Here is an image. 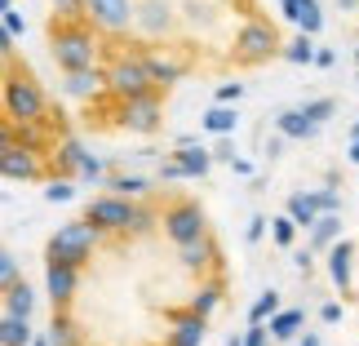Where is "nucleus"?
<instances>
[{
  "instance_id": "14",
  "label": "nucleus",
  "mask_w": 359,
  "mask_h": 346,
  "mask_svg": "<svg viewBox=\"0 0 359 346\" xmlns=\"http://www.w3.org/2000/svg\"><path fill=\"white\" fill-rule=\"evenodd\" d=\"M306 235H311L306 244L315 248V253H328V248L341 240V213H320V222H315Z\"/></svg>"
},
{
  "instance_id": "5",
  "label": "nucleus",
  "mask_w": 359,
  "mask_h": 346,
  "mask_svg": "<svg viewBox=\"0 0 359 346\" xmlns=\"http://www.w3.org/2000/svg\"><path fill=\"white\" fill-rule=\"evenodd\" d=\"M222 244H217V235L209 231L204 240H191V244H177V267L191 271V275H217L222 271Z\"/></svg>"
},
{
  "instance_id": "6",
  "label": "nucleus",
  "mask_w": 359,
  "mask_h": 346,
  "mask_svg": "<svg viewBox=\"0 0 359 346\" xmlns=\"http://www.w3.org/2000/svg\"><path fill=\"white\" fill-rule=\"evenodd\" d=\"M0 173L9 182H49V164L40 156H32L27 147H13V142L0 147Z\"/></svg>"
},
{
  "instance_id": "31",
  "label": "nucleus",
  "mask_w": 359,
  "mask_h": 346,
  "mask_svg": "<svg viewBox=\"0 0 359 346\" xmlns=\"http://www.w3.org/2000/svg\"><path fill=\"white\" fill-rule=\"evenodd\" d=\"M351 160L359 164V138H355V142H351Z\"/></svg>"
},
{
  "instance_id": "4",
  "label": "nucleus",
  "mask_w": 359,
  "mask_h": 346,
  "mask_svg": "<svg viewBox=\"0 0 359 346\" xmlns=\"http://www.w3.org/2000/svg\"><path fill=\"white\" fill-rule=\"evenodd\" d=\"M85 222H93L102 235H129L133 218H137V200L133 196H116V191H102L85 204Z\"/></svg>"
},
{
  "instance_id": "10",
  "label": "nucleus",
  "mask_w": 359,
  "mask_h": 346,
  "mask_svg": "<svg viewBox=\"0 0 359 346\" xmlns=\"http://www.w3.org/2000/svg\"><path fill=\"white\" fill-rule=\"evenodd\" d=\"M222 298H226V271H217V275H209V280H204V284L196 288V293H187L182 307L209 320V315H213L217 307H222Z\"/></svg>"
},
{
  "instance_id": "7",
  "label": "nucleus",
  "mask_w": 359,
  "mask_h": 346,
  "mask_svg": "<svg viewBox=\"0 0 359 346\" xmlns=\"http://www.w3.org/2000/svg\"><path fill=\"white\" fill-rule=\"evenodd\" d=\"M324 267H328V280H333V288L341 293V302H359V293H355V240H341L324 253Z\"/></svg>"
},
{
  "instance_id": "11",
  "label": "nucleus",
  "mask_w": 359,
  "mask_h": 346,
  "mask_svg": "<svg viewBox=\"0 0 359 346\" xmlns=\"http://www.w3.org/2000/svg\"><path fill=\"white\" fill-rule=\"evenodd\" d=\"M266 324H271L275 342H297V338H302V328H306V311H302V307H280Z\"/></svg>"
},
{
  "instance_id": "2",
  "label": "nucleus",
  "mask_w": 359,
  "mask_h": 346,
  "mask_svg": "<svg viewBox=\"0 0 359 346\" xmlns=\"http://www.w3.org/2000/svg\"><path fill=\"white\" fill-rule=\"evenodd\" d=\"M98 244H102V231L93 227V222H85V218H72V222H62L45 240V262L85 271L89 262H93V253H98Z\"/></svg>"
},
{
  "instance_id": "13",
  "label": "nucleus",
  "mask_w": 359,
  "mask_h": 346,
  "mask_svg": "<svg viewBox=\"0 0 359 346\" xmlns=\"http://www.w3.org/2000/svg\"><path fill=\"white\" fill-rule=\"evenodd\" d=\"M284 213L293 218L302 231H311L315 222H320V204H315V191H293V196H288V204H284Z\"/></svg>"
},
{
  "instance_id": "27",
  "label": "nucleus",
  "mask_w": 359,
  "mask_h": 346,
  "mask_svg": "<svg viewBox=\"0 0 359 346\" xmlns=\"http://www.w3.org/2000/svg\"><path fill=\"white\" fill-rule=\"evenodd\" d=\"M320 320L324 324H341V320H346V307H341V302H324V307H320Z\"/></svg>"
},
{
  "instance_id": "8",
  "label": "nucleus",
  "mask_w": 359,
  "mask_h": 346,
  "mask_svg": "<svg viewBox=\"0 0 359 346\" xmlns=\"http://www.w3.org/2000/svg\"><path fill=\"white\" fill-rule=\"evenodd\" d=\"M164 320H169V333H164L160 346H204V338H209V320L187 307H169Z\"/></svg>"
},
{
  "instance_id": "29",
  "label": "nucleus",
  "mask_w": 359,
  "mask_h": 346,
  "mask_svg": "<svg viewBox=\"0 0 359 346\" xmlns=\"http://www.w3.org/2000/svg\"><path fill=\"white\" fill-rule=\"evenodd\" d=\"M32 346H53V338H49V333H36V342H32Z\"/></svg>"
},
{
  "instance_id": "22",
  "label": "nucleus",
  "mask_w": 359,
  "mask_h": 346,
  "mask_svg": "<svg viewBox=\"0 0 359 346\" xmlns=\"http://www.w3.org/2000/svg\"><path fill=\"white\" fill-rule=\"evenodd\" d=\"M204 129H209V133H231V129H236V112H226V107H213V112L204 116Z\"/></svg>"
},
{
  "instance_id": "21",
  "label": "nucleus",
  "mask_w": 359,
  "mask_h": 346,
  "mask_svg": "<svg viewBox=\"0 0 359 346\" xmlns=\"http://www.w3.org/2000/svg\"><path fill=\"white\" fill-rule=\"evenodd\" d=\"M45 200H49V204L76 200V182H72V178H53V182H45Z\"/></svg>"
},
{
  "instance_id": "25",
  "label": "nucleus",
  "mask_w": 359,
  "mask_h": 346,
  "mask_svg": "<svg viewBox=\"0 0 359 346\" xmlns=\"http://www.w3.org/2000/svg\"><path fill=\"white\" fill-rule=\"evenodd\" d=\"M315 204H320V213H341V196L333 187H324V191H315Z\"/></svg>"
},
{
  "instance_id": "9",
  "label": "nucleus",
  "mask_w": 359,
  "mask_h": 346,
  "mask_svg": "<svg viewBox=\"0 0 359 346\" xmlns=\"http://www.w3.org/2000/svg\"><path fill=\"white\" fill-rule=\"evenodd\" d=\"M76 293H80V267L45 262V298H49V307H67V311H72Z\"/></svg>"
},
{
  "instance_id": "23",
  "label": "nucleus",
  "mask_w": 359,
  "mask_h": 346,
  "mask_svg": "<svg viewBox=\"0 0 359 346\" xmlns=\"http://www.w3.org/2000/svg\"><path fill=\"white\" fill-rule=\"evenodd\" d=\"M13 280H22V267H18V253L5 248V253H0V288H9Z\"/></svg>"
},
{
  "instance_id": "33",
  "label": "nucleus",
  "mask_w": 359,
  "mask_h": 346,
  "mask_svg": "<svg viewBox=\"0 0 359 346\" xmlns=\"http://www.w3.org/2000/svg\"><path fill=\"white\" fill-rule=\"evenodd\" d=\"M9 5H13V0H5V9H9Z\"/></svg>"
},
{
  "instance_id": "32",
  "label": "nucleus",
  "mask_w": 359,
  "mask_h": 346,
  "mask_svg": "<svg viewBox=\"0 0 359 346\" xmlns=\"http://www.w3.org/2000/svg\"><path fill=\"white\" fill-rule=\"evenodd\" d=\"M355 138H359V120H355V124H351V142H355Z\"/></svg>"
},
{
  "instance_id": "1",
  "label": "nucleus",
  "mask_w": 359,
  "mask_h": 346,
  "mask_svg": "<svg viewBox=\"0 0 359 346\" xmlns=\"http://www.w3.org/2000/svg\"><path fill=\"white\" fill-rule=\"evenodd\" d=\"M40 36L58 76L98 72V98L76 107L89 133H116L129 102L169 107L191 80L262 72L293 40L262 0H49Z\"/></svg>"
},
{
  "instance_id": "3",
  "label": "nucleus",
  "mask_w": 359,
  "mask_h": 346,
  "mask_svg": "<svg viewBox=\"0 0 359 346\" xmlns=\"http://www.w3.org/2000/svg\"><path fill=\"white\" fill-rule=\"evenodd\" d=\"M164 235L177 244H191V240H204L209 235V213H204L200 200L191 196H164Z\"/></svg>"
},
{
  "instance_id": "28",
  "label": "nucleus",
  "mask_w": 359,
  "mask_h": 346,
  "mask_svg": "<svg viewBox=\"0 0 359 346\" xmlns=\"http://www.w3.org/2000/svg\"><path fill=\"white\" fill-rule=\"evenodd\" d=\"M297 346H324V342H320V333H302Z\"/></svg>"
},
{
  "instance_id": "15",
  "label": "nucleus",
  "mask_w": 359,
  "mask_h": 346,
  "mask_svg": "<svg viewBox=\"0 0 359 346\" xmlns=\"http://www.w3.org/2000/svg\"><path fill=\"white\" fill-rule=\"evenodd\" d=\"M173 160L182 164V173H187V182H196V178H204L213 169V156L204 147H196V142H187V147H177L173 151Z\"/></svg>"
},
{
  "instance_id": "17",
  "label": "nucleus",
  "mask_w": 359,
  "mask_h": 346,
  "mask_svg": "<svg viewBox=\"0 0 359 346\" xmlns=\"http://www.w3.org/2000/svg\"><path fill=\"white\" fill-rule=\"evenodd\" d=\"M5 311L27 315V320H32V311H36V288L27 284V280H13V284L5 288Z\"/></svg>"
},
{
  "instance_id": "24",
  "label": "nucleus",
  "mask_w": 359,
  "mask_h": 346,
  "mask_svg": "<svg viewBox=\"0 0 359 346\" xmlns=\"http://www.w3.org/2000/svg\"><path fill=\"white\" fill-rule=\"evenodd\" d=\"M244 346H280L271 333V324H248L244 328Z\"/></svg>"
},
{
  "instance_id": "30",
  "label": "nucleus",
  "mask_w": 359,
  "mask_h": 346,
  "mask_svg": "<svg viewBox=\"0 0 359 346\" xmlns=\"http://www.w3.org/2000/svg\"><path fill=\"white\" fill-rule=\"evenodd\" d=\"M226 346H244V333H231V338H226Z\"/></svg>"
},
{
  "instance_id": "16",
  "label": "nucleus",
  "mask_w": 359,
  "mask_h": 346,
  "mask_svg": "<svg viewBox=\"0 0 359 346\" xmlns=\"http://www.w3.org/2000/svg\"><path fill=\"white\" fill-rule=\"evenodd\" d=\"M32 342H36V333H32L27 315H13V311L0 315V346H32Z\"/></svg>"
},
{
  "instance_id": "18",
  "label": "nucleus",
  "mask_w": 359,
  "mask_h": 346,
  "mask_svg": "<svg viewBox=\"0 0 359 346\" xmlns=\"http://www.w3.org/2000/svg\"><path fill=\"white\" fill-rule=\"evenodd\" d=\"M284 302H280V293H275V288H266V293H257V302L253 307H248V324H266L275 311H280Z\"/></svg>"
},
{
  "instance_id": "20",
  "label": "nucleus",
  "mask_w": 359,
  "mask_h": 346,
  "mask_svg": "<svg viewBox=\"0 0 359 346\" xmlns=\"http://www.w3.org/2000/svg\"><path fill=\"white\" fill-rule=\"evenodd\" d=\"M297 222H293V218H288V213H280V218H271V240L275 244H280V248H293L297 244Z\"/></svg>"
},
{
  "instance_id": "26",
  "label": "nucleus",
  "mask_w": 359,
  "mask_h": 346,
  "mask_svg": "<svg viewBox=\"0 0 359 346\" xmlns=\"http://www.w3.org/2000/svg\"><path fill=\"white\" fill-rule=\"evenodd\" d=\"M266 227H271L266 218H262V213H253V218H248V231H244V240H248V244H257L262 235H266Z\"/></svg>"
},
{
  "instance_id": "12",
  "label": "nucleus",
  "mask_w": 359,
  "mask_h": 346,
  "mask_svg": "<svg viewBox=\"0 0 359 346\" xmlns=\"http://www.w3.org/2000/svg\"><path fill=\"white\" fill-rule=\"evenodd\" d=\"M107 191H116V196H133V200H142L151 196V191L160 187V178H142V173H107Z\"/></svg>"
},
{
  "instance_id": "19",
  "label": "nucleus",
  "mask_w": 359,
  "mask_h": 346,
  "mask_svg": "<svg viewBox=\"0 0 359 346\" xmlns=\"http://www.w3.org/2000/svg\"><path fill=\"white\" fill-rule=\"evenodd\" d=\"M280 129H284L288 138H311L320 124H315L306 112H284V116H280Z\"/></svg>"
}]
</instances>
